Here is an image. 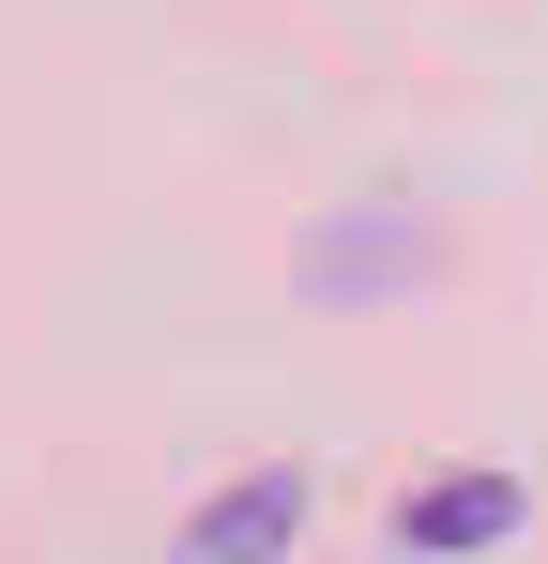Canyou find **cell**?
I'll return each mask as SVG.
<instances>
[{
  "mask_svg": "<svg viewBox=\"0 0 548 564\" xmlns=\"http://www.w3.org/2000/svg\"><path fill=\"white\" fill-rule=\"evenodd\" d=\"M289 534H305V473H229V488L183 519V550H168V564H274Z\"/></svg>",
  "mask_w": 548,
  "mask_h": 564,
  "instance_id": "1",
  "label": "cell"
},
{
  "mask_svg": "<svg viewBox=\"0 0 548 564\" xmlns=\"http://www.w3.org/2000/svg\"><path fill=\"white\" fill-rule=\"evenodd\" d=\"M503 519H518V488H503V473H472V488H442V503H396V534H412V550H487Z\"/></svg>",
  "mask_w": 548,
  "mask_h": 564,
  "instance_id": "2",
  "label": "cell"
}]
</instances>
